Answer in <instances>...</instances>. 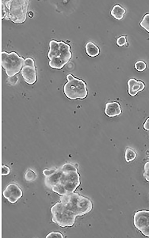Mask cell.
<instances>
[{
	"label": "cell",
	"instance_id": "cell-14",
	"mask_svg": "<svg viewBox=\"0 0 149 238\" xmlns=\"http://www.w3.org/2000/svg\"><path fill=\"white\" fill-rule=\"evenodd\" d=\"M85 49L88 55L91 57L96 56L100 53L99 48L92 42H89L86 43Z\"/></svg>",
	"mask_w": 149,
	"mask_h": 238
},
{
	"label": "cell",
	"instance_id": "cell-8",
	"mask_svg": "<svg viewBox=\"0 0 149 238\" xmlns=\"http://www.w3.org/2000/svg\"><path fill=\"white\" fill-rule=\"evenodd\" d=\"M133 224L144 236L149 237V210H141L135 212Z\"/></svg>",
	"mask_w": 149,
	"mask_h": 238
},
{
	"label": "cell",
	"instance_id": "cell-12",
	"mask_svg": "<svg viewBox=\"0 0 149 238\" xmlns=\"http://www.w3.org/2000/svg\"><path fill=\"white\" fill-rule=\"evenodd\" d=\"M105 112L109 117H114L120 115L122 110L120 105L117 102L107 103L105 105Z\"/></svg>",
	"mask_w": 149,
	"mask_h": 238
},
{
	"label": "cell",
	"instance_id": "cell-2",
	"mask_svg": "<svg viewBox=\"0 0 149 238\" xmlns=\"http://www.w3.org/2000/svg\"><path fill=\"white\" fill-rule=\"evenodd\" d=\"M49 47L47 54L49 66L53 68H62L71 58L70 46L62 41L52 40L49 42Z\"/></svg>",
	"mask_w": 149,
	"mask_h": 238
},
{
	"label": "cell",
	"instance_id": "cell-6",
	"mask_svg": "<svg viewBox=\"0 0 149 238\" xmlns=\"http://www.w3.org/2000/svg\"><path fill=\"white\" fill-rule=\"evenodd\" d=\"M24 59L16 52L9 53L5 51L1 52V64L7 76H13L18 73L22 68Z\"/></svg>",
	"mask_w": 149,
	"mask_h": 238
},
{
	"label": "cell",
	"instance_id": "cell-5",
	"mask_svg": "<svg viewBox=\"0 0 149 238\" xmlns=\"http://www.w3.org/2000/svg\"><path fill=\"white\" fill-rule=\"evenodd\" d=\"M68 82L64 85L63 91L66 96L71 99H83L88 95L86 83L83 80L75 78L71 74L66 76Z\"/></svg>",
	"mask_w": 149,
	"mask_h": 238
},
{
	"label": "cell",
	"instance_id": "cell-16",
	"mask_svg": "<svg viewBox=\"0 0 149 238\" xmlns=\"http://www.w3.org/2000/svg\"><path fill=\"white\" fill-rule=\"evenodd\" d=\"M136 156V153L133 149L129 147L126 148L125 152V159L127 162L134 160Z\"/></svg>",
	"mask_w": 149,
	"mask_h": 238
},
{
	"label": "cell",
	"instance_id": "cell-13",
	"mask_svg": "<svg viewBox=\"0 0 149 238\" xmlns=\"http://www.w3.org/2000/svg\"><path fill=\"white\" fill-rule=\"evenodd\" d=\"M62 174L60 169H57V171L51 176L46 177L45 179V183L46 185L52 187L58 184Z\"/></svg>",
	"mask_w": 149,
	"mask_h": 238
},
{
	"label": "cell",
	"instance_id": "cell-1",
	"mask_svg": "<svg viewBox=\"0 0 149 238\" xmlns=\"http://www.w3.org/2000/svg\"><path fill=\"white\" fill-rule=\"evenodd\" d=\"M60 200L70 216L75 220L77 217L88 213L93 209L91 201L77 192H74L61 195Z\"/></svg>",
	"mask_w": 149,
	"mask_h": 238
},
{
	"label": "cell",
	"instance_id": "cell-20",
	"mask_svg": "<svg viewBox=\"0 0 149 238\" xmlns=\"http://www.w3.org/2000/svg\"><path fill=\"white\" fill-rule=\"evenodd\" d=\"M134 67L137 71H142L146 69V65L144 61L140 60L136 62L134 65Z\"/></svg>",
	"mask_w": 149,
	"mask_h": 238
},
{
	"label": "cell",
	"instance_id": "cell-23",
	"mask_svg": "<svg viewBox=\"0 0 149 238\" xmlns=\"http://www.w3.org/2000/svg\"><path fill=\"white\" fill-rule=\"evenodd\" d=\"M117 44L119 46H122L127 45L126 39L125 36H121L119 37L117 40Z\"/></svg>",
	"mask_w": 149,
	"mask_h": 238
},
{
	"label": "cell",
	"instance_id": "cell-7",
	"mask_svg": "<svg viewBox=\"0 0 149 238\" xmlns=\"http://www.w3.org/2000/svg\"><path fill=\"white\" fill-rule=\"evenodd\" d=\"M50 211L53 222L61 227H71L75 223L66 211L64 205L58 202L52 206Z\"/></svg>",
	"mask_w": 149,
	"mask_h": 238
},
{
	"label": "cell",
	"instance_id": "cell-21",
	"mask_svg": "<svg viewBox=\"0 0 149 238\" xmlns=\"http://www.w3.org/2000/svg\"><path fill=\"white\" fill-rule=\"evenodd\" d=\"M143 176L145 179L149 182V161L147 162L144 165Z\"/></svg>",
	"mask_w": 149,
	"mask_h": 238
},
{
	"label": "cell",
	"instance_id": "cell-19",
	"mask_svg": "<svg viewBox=\"0 0 149 238\" xmlns=\"http://www.w3.org/2000/svg\"><path fill=\"white\" fill-rule=\"evenodd\" d=\"M140 24L149 33V13H147L144 16Z\"/></svg>",
	"mask_w": 149,
	"mask_h": 238
},
{
	"label": "cell",
	"instance_id": "cell-24",
	"mask_svg": "<svg viewBox=\"0 0 149 238\" xmlns=\"http://www.w3.org/2000/svg\"><path fill=\"white\" fill-rule=\"evenodd\" d=\"M57 169L54 168L49 170L45 169L43 172L44 176L46 177L50 176L54 174L57 171Z\"/></svg>",
	"mask_w": 149,
	"mask_h": 238
},
{
	"label": "cell",
	"instance_id": "cell-26",
	"mask_svg": "<svg viewBox=\"0 0 149 238\" xmlns=\"http://www.w3.org/2000/svg\"><path fill=\"white\" fill-rule=\"evenodd\" d=\"M18 80V77L15 75L13 77H9L8 79V82L9 84L13 85L17 83Z\"/></svg>",
	"mask_w": 149,
	"mask_h": 238
},
{
	"label": "cell",
	"instance_id": "cell-10",
	"mask_svg": "<svg viewBox=\"0 0 149 238\" xmlns=\"http://www.w3.org/2000/svg\"><path fill=\"white\" fill-rule=\"evenodd\" d=\"M2 194L4 198L12 204L16 203L23 195L22 189L18 184L15 183L8 185Z\"/></svg>",
	"mask_w": 149,
	"mask_h": 238
},
{
	"label": "cell",
	"instance_id": "cell-3",
	"mask_svg": "<svg viewBox=\"0 0 149 238\" xmlns=\"http://www.w3.org/2000/svg\"><path fill=\"white\" fill-rule=\"evenodd\" d=\"M60 169L62 174L58 183L63 186L67 194L74 192L80 184V175L76 166L66 163Z\"/></svg>",
	"mask_w": 149,
	"mask_h": 238
},
{
	"label": "cell",
	"instance_id": "cell-27",
	"mask_svg": "<svg viewBox=\"0 0 149 238\" xmlns=\"http://www.w3.org/2000/svg\"><path fill=\"white\" fill-rule=\"evenodd\" d=\"M143 126L145 130L149 131V117L145 121Z\"/></svg>",
	"mask_w": 149,
	"mask_h": 238
},
{
	"label": "cell",
	"instance_id": "cell-9",
	"mask_svg": "<svg viewBox=\"0 0 149 238\" xmlns=\"http://www.w3.org/2000/svg\"><path fill=\"white\" fill-rule=\"evenodd\" d=\"M21 73L24 81L28 84H32L35 83L37 76L35 62L32 58L28 57L25 60Z\"/></svg>",
	"mask_w": 149,
	"mask_h": 238
},
{
	"label": "cell",
	"instance_id": "cell-15",
	"mask_svg": "<svg viewBox=\"0 0 149 238\" xmlns=\"http://www.w3.org/2000/svg\"><path fill=\"white\" fill-rule=\"evenodd\" d=\"M125 10L119 5H115L111 11V14L118 20L121 19L125 12Z\"/></svg>",
	"mask_w": 149,
	"mask_h": 238
},
{
	"label": "cell",
	"instance_id": "cell-18",
	"mask_svg": "<svg viewBox=\"0 0 149 238\" xmlns=\"http://www.w3.org/2000/svg\"><path fill=\"white\" fill-rule=\"evenodd\" d=\"M52 188L53 191L60 196L67 194L63 186L60 184H58Z\"/></svg>",
	"mask_w": 149,
	"mask_h": 238
},
{
	"label": "cell",
	"instance_id": "cell-22",
	"mask_svg": "<svg viewBox=\"0 0 149 238\" xmlns=\"http://www.w3.org/2000/svg\"><path fill=\"white\" fill-rule=\"evenodd\" d=\"M46 238H63V235L60 232L52 231L47 234Z\"/></svg>",
	"mask_w": 149,
	"mask_h": 238
},
{
	"label": "cell",
	"instance_id": "cell-4",
	"mask_svg": "<svg viewBox=\"0 0 149 238\" xmlns=\"http://www.w3.org/2000/svg\"><path fill=\"white\" fill-rule=\"evenodd\" d=\"M8 12L10 20L16 24L23 23L26 20L29 4L28 0H10L3 2Z\"/></svg>",
	"mask_w": 149,
	"mask_h": 238
},
{
	"label": "cell",
	"instance_id": "cell-17",
	"mask_svg": "<svg viewBox=\"0 0 149 238\" xmlns=\"http://www.w3.org/2000/svg\"><path fill=\"white\" fill-rule=\"evenodd\" d=\"M37 175L35 172L31 169H28L25 174V180L28 182L32 181L37 178Z\"/></svg>",
	"mask_w": 149,
	"mask_h": 238
},
{
	"label": "cell",
	"instance_id": "cell-25",
	"mask_svg": "<svg viewBox=\"0 0 149 238\" xmlns=\"http://www.w3.org/2000/svg\"><path fill=\"white\" fill-rule=\"evenodd\" d=\"M10 167L6 165H4L2 166V176H6L8 175L10 172Z\"/></svg>",
	"mask_w": 149,
	"mask_h": 238
},
{
	"label": "cell",
	"instance_id": "cell-11",
	"mask_svg": "<svg viewBox=\"0 0 149 238\" xmlns=\"http://www.w3.org/2000/svg\"><path fill=\"white\" fill-rule=\"evenodd\" d=\"M128 93L131 96L136 95L139 91L142 90L145 87L144 83L141 81H138L134 78L130 79L128 82Z\"/></svg>",
	"mask_w": 149,
	"mask_h": 238
}]
</instances>
